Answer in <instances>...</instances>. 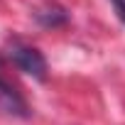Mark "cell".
<instances>
[{
	"label": "cell",
	"instance_id": "cell-1",
	"mask_svg": "<svg viewBox=\"0 0 125 125\" xmlns=\"http://www.w3.org/2000/svg\"><path fill=\"white\" fill-rule=\"evenodd\" d=\"M10 59L22 74H27L37 81L47 79V59L39 49H34L30 44H22V42H15V44H10Z\"/></svg>",
	"mask_w": 125,
	"mask_h": 125
},
{
	"label": "cell",
	"instance_id": "cell-2",
	"mask_svg": "<svg viewBox=\"0 0 125 125\" xmlns=\"http://www.w3.org/2000/svg\"><path fill=\"white\" fill-rule=\"evenodd\" d=\"M0 110L8 113V115H15V118H27L30 115L27 101L20 96V91L15 88V83L3 71V61H0Z\"/></svg>",
	"mask_w": 125,
	"mask_h": 125
},
{
	"label": "cell",
	"instance_id": "cell-3",
	"mask_svg": "<svg viewBox=\"0 0 125 125\" xmlns=\"http://www.w3.org/2000/svg\"><path fill=\"white\" fill-rule=\"evenodd\" d=\"M113 8H115V15L120 17V22L125 25V0H110Z\"/></svg>",
	"mask_w": 125,
	"mask_h": 125
}]
</instances>
